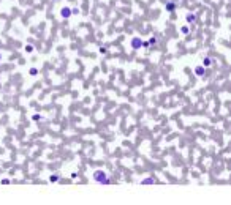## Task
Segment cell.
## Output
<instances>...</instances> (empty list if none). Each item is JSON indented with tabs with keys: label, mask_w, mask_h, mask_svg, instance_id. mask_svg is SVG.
Listing matches in <instances>:
<instances>
[{
	"label": "cell",
	"mask_w": 231,
	"mask_h": 205,
	"mask_svg": "<svg viewBox=\"0 0 231 205\" xmlns=\"http://www.w3.org/2000/svg\"><path fill=\"white\" fill-rule=\"evenodd\" d=\"M92 180L95 181L97 185H111L112 183V180L108 177V174L105 172V170H101V169H97V170H93L92 172Z\"/></svg>",
	"instance_id": "cell-1"
},
{
	"label": "cell",
	"mask_w": 231,
	"mask_h": 205,
	"mask_svg": "<svg viewBox=\"0 0 231 205\" xmlns=\"http://www.w3.org/2000/svg\"><path fill=\"white\" fill-rule=\"evenodd\" d=\"M130 48H132L133 51H139V49H143V38H139V36H133V38L130 40Z\"/></svg>",
	"instance_id": "cell-2"
},
{
	"label": "cell",
	"mask_w": 231,
	"mask_h": 205,
	"mask_svg": "<svg viewBox=\"0 0 231 205\" xmlns=\"http://www.w3.org/2000/svg\"><path fill=\"white\" fill-rule=\"evenodd\" d=\"M185 21H187V24H196L198 22V13H187Z\"/></svg>",
	"instance_id": "cell-3"
},
{
	"label": "cell",
	"mask_w": 231,
	"mask_h": 205,
	"mask_svg": "<svg viewBox=\"0 0 231 205\" xmlns=\"http://www.w3.org/2000/svg\"><path fill=\"white\" fill-rule=\"evenodd\" d=\"M165 10L168 13H174L177 10V3L174 2V0H168V2L165 3Z\"/></svg>",
	"instance_id": "cell-4"
},
{
	"label": "cell",
	"mask_w": 231,
	"mask_h": 205,
	"mask_svg": "<svg viewBox=\"0 0 231 205\" xmlns=\"http://www.w3.org/2000/svg\"><path fill=\"white\" fill-rule=\"evenodd\" d=\"M201 62H203V63H201V65L204 66V68H210V66H212V65H214V63H215V60H214V59H212V57H207V55H204V57H203V60H201Z\"/></svg>",
	"instance_id": "cell-5"
},
{
	"label": "cell",
	"mask_w": 231,
	"mask_h": 205,
	"mask_svg": "<svg viewBox=\"0 0 231 205\" xmlns=\"http://www.w3.org/2000/svg\"><path fill=\"white\" fill-rule=\"evenodd\" d=\"M60 18H63V19L71 18V8H70V6H63V8L60 10Z\"/></svg>",
	"instance_id": "cell-6"
},
{
	"label": "cell",
	"mask_w": 231,
	"mask_h": 205,
	"mask_svg": "<svg viewBox=\"0 0 231 205\" xmlns=\"http://www.w3.org/2000/svg\"><path fill=\"white\" fill-rule=\"evenodd\" d=\"M193 73L196 74V77H204V74H206V68H204L203 65H198V66H195Z\"/></svg>",
	"instance_id": "cell-7"
},
{
	"label": "cell",
	"mask_w": 231,
	"mask_h": 205,
	"mask_svg": "<svg viewBox=\"0 0 231 205\" xmlns=\"http://www.w3.org/2000/svg\"><path fill=\"white\" fill-rule=\"evenodd\" d=\"M155 183H157V180L154 177H147V178H143L139 181V185H155Z\"/></svg>",
	"instance_id": "cell-8"
},
{
	"label": "cell",
	"mask_w": 231,
	"mask_h": 205,
	"mask_svg": "<svg viewBox=\"0 0 231 205\" xmlns=\"http://www.w3.org/2000/svg\"><path fill=\"white\" fill-rule=\"evenodd\" d=\"M59 181H60L59 174H52V175H49V183H59Z\"/></svg>",
	"instance_id": "cell-9"
},
{
	"label": "cell",
	"mask_w": 231,
	"mask_h": 205,
	"mask_svg": "<svg viewBox=\"0 0 231 205\" xmlns=\"http://www.w3.org/2000/svg\"><path fill=\"white\" fill-rule=\"evenodd\" d=\"M158 41H160V40L157 38V36H150V38H149V44L150 46H157V44H158Z\"/></svg>",
	"instance_id": "cell-10"
},
{
	"label": "cell",
	"mask_w": 231,
	"mask_h": 205,
	"mask_svg": "<svg viewBox=\"0 0 231 205\" xmlns=\"http://www.w3.org/2000/svg\"><path fill=\"white\" fill-rule=\"evenodd\" d=\"M29 74L32 76V77H36V76H38V68H35V66H32V68L29 69Z\"/></svg>",
	"instance_id": "cell-11"
},
{
	"label": "cell",
	"mask_w": 231,
	"mask_h": 205,
	"mask_svg": "<svg viewBox=\"0 0 231 205\" xmlns=\"http://www.w3.org/2000/svg\"><path fill=\"white\" fill-rule=\"evenodd\" d=\"M180 33H182V35H189V33H190V27L189 25H182V27H180Z\"/></svg>",
	"instance_id": "cell-12"
},
{
	"label": "cell",
	"mask_w": 231,
	"mask_h": 205,
	"mask_svg": "<svg viewBox=\"0 0 231 205\" xmlns=\"http://www.w3.org/2000/svg\"><path fill=\"white\" fill-rule=\"evenodd\" d=\"M24 51L27 52V54H32L33 51H35V48H33V44H25V46H24Z\"/></svg>",
	"instance_id": "cell-13"
},
{
	"label": "cell",
	"mask_w": 231,
	"mask_h": 205,
	"mask_svg": "<svg viewBox=\"0 0 231 205\" xmlns=\"http://www.w3.org/2000/svg\"><path fill=\"white\" fill-rule=\"evenodd\" d=\"M32 120H33V122H40V120H45V119H43L40 114H35V115H32Z\"/></svg>",
	"instance_id": "cell-14"
},
{
	"label": "cell",
	"mask_w": 231,
	"mask_h": 205,
	"mask_svg": "<svg viewBox=\"0 0 231 205\" xmlns=\"http://www.w3.org/2000/svg\"><path fill=\"white\" fill-rule=\"evenodd\" d=\"M98 52L103 55V54H106V52H108V48H106V46H100V48H98Z\"/></svg>",
	"instance_id": "cell-15"
},
{
	"label": "cell",
	"mask_w": 231,
	"mask_h": 205,
	"mask_svg": "<svg viewBox=\"0 0 231 205\" xmlns=\"http://www.w3.org/2000/svg\"><path fill=\"white\" fill-rule=\"evenodd\" d=\"M78 14H79V8H78V6L71 8V16H78Z\"/></svg>",
	"instance_id": "cell-16"
},
{
	"label": "cell",
	"mask_w": 231,
	"mask_h": 205,
	"mask_svg": "<svg viewBox=\"0 0 231 205\" xmlns=\"http://www.w3.org/2000/svg\"><path fill=\"white\" fill-rule=\"evenodd\" d=\"M11 181H10V178H2L0 180V185H10Z\"/></svg>",
	"instance_id": "cell-17"
},
{
	"label": "cell",
	"mask_w": 231,
	"mask_h": 205,
	"mask_svg": "<svg viewBox=\"0 0 231 205\" xmlns=\"http://www.w3.org/2000/svg\"><path fill=\"white\" fill-rule=\"evenodd\" d=\"M143 48H144V49H150V44H149V41H143Z\"/></svg>",
	"instance_id": "cell-18"
},
{
	"label": "cell",
	"mask_w": 231,
	"mask_h": 205,
	"mask_svg": "<svg viewBox=\"0 0 231 205\" xmlns=\"http://www.w3.org/2000/svg\"><path fill=\"white\" fill-rule=\"evenodd\" d=\"M70 177H71V180H76V178H78V172H71V174H70Z\"/></svg>",
	"instance_id": "cell-19"
},
{
	"label": "cell",
	"mask_w": 231,
	"mask_h": 205,
	"mask_svg": "<svg viewBox=\"0 0 231 205\" xmlns=\"http://www.w3.org/2000/svg\"><path fill=\"white\" fill-rule=\"evenodd\" d=\"M0 62H2V54H0Z\"/></svg>",
	"instance_id": "cell-20"
}]
</instances>
